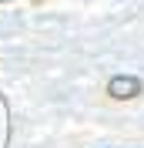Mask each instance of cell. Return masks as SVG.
I'll return each instance as SVG.
<instances>
[{
  "label": "cell",
  "instance_id": "7a4b0ae2",
  "mask_svg": "<svg viewBox=\"0 0 144 148\" xmlns=\"http://www.w3.org/2000/svg\"><path fill=\"white\" fill-rule=\"evenodd\" d=\"M30 3H44V0H30Z\"/></svg>",
  "mask_w": 144,
  "mask_h": 148
},
{
  "label": "cell",
  "instance_id": "6da1fadb",
  "mask_svg": "<svg viewBox=\"0 0 144 148\" xmlns=\"http://www.w3.org/2000/svg\"><path fill=\"white\" fill-rule=\"evenodd\" d=\"M144 94V81L137 74H114L107 81V98L111 101H134Z\"/></svg>",
  "mask_w": 144,
  "mask_h": 148
}]
</instances>
